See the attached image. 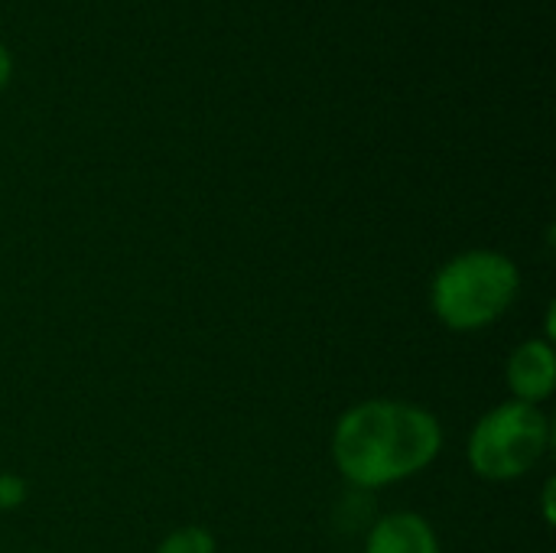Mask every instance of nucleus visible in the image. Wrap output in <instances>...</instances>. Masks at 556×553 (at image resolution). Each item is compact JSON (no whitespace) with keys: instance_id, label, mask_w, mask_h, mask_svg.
<instances>
[{"instance_id":"nucleus-1","label":"nucleus","mask_w":556,"mask_h":553,"mask_svg":"<svg viewBox=\"0 0 556 553\" xmlns=\"http://www.w3.org/2000/svg\"><path fill=\"white\" fill-rule=\"evenodd\" d=\"M446 433L433 411L397 398H368L339 414L329 456L355 492H381L424 476L443 453Z\"/></svg>"},{"instance_id":"nucleus-2","label":"nucleus","mask_w":556,"mask_h":553,"mask_svg":"<svg viewBox=\"0 0 556 553\" xmlns=\"http://www.w3.org/2000/svg\"><path fill=\"white\" fill-rule=\"evenodd\" d=\"M521 267L495 248H469L446 257L430 280V310L456 336L482 332L502 323L521 297Z\"/></svg>"},{"instance_id":"nucleus-3","label":"nucleus","mask_w":556,"mask_h":553,"mask_svg":"<svg viewBox=\"0 0 556 553\" xmlns=\"http://www.w3.org/2000/svg\"><path fill=\"white\" fill-rule=\"evenodd\" d=\"M554 447V420L544 407L502 401L489 407L466 437V466L482 482H518L544 463Z\"/></svg>"},{"instance_id":"nucleus-4","label":"nucleus","mask_w":556,"mask_h":553,"mask_svg":"<svg viewBox=\"0 0 556 553\" xmlns=\"http://www.w3.org/2000/svg\"><path fill=\"white\" fill-rule=\"evenodd\" d=\"M505 385L511 401L544 407L556 388V349L544 336L525 339L511 349L505 362Z\"/></svg>"},{"instance_id":"nucleus-5","label":"nucleus","mask_w":556,"mask_h":553,"mask_svg":"<svg viewBox=\"0 0 556 553\" xmlns=\"http://www.w3.org/2000/svg\"><path fill=\"white\" fill-rule=\"evenodd\" d=\"M362 553H443L433 521L420 512H388L365 531Z\"/></svg>"},{"instance_id":"nucleus-6","label":"nucleus","mask_w":556,"mask_h":553,"mask_svg":"<svg viewBox=\"0 0 556 553\" xmlns=\"http://www.w3.org/2000/svg\"><path fill=\"white\" fill-rule=\"evenodd\" d=\"M153 553H218V538L205 525H179L156 544Z\"/></svg>"},{"instance_id":"nucleus-7","label":"nucleus","mask_w":556,"mask_h":553,"mask_svg":"<svg viewBox=\"0 0 556 553\" xmlns=\"http://www.w3.org/2000/svg\"><path fill=\"white\" fill-rule=\"evenodd\" d=\"M29 499V486L16 473H0V512H16Z\"/></svg>"},{"instance_id":"nucleus-8","label":"nucleus","mask_w":556,"mask_h":553,"mask_svg":"<svg viewBox=\"0 0 556 553\" xmlns=\"http://www.w3.org/2000/svg\"><path fill=\"white\" fill-rule=\"evenodd\" d=\"M554 492H556V482L554 479H547V482H544V489H541V512H544V525H547V528L556 521Z\"/></svg>"},{"instance_id":"nucleus-9","label":"nucleus","mask_w":556,"mask_h":553,"mask_svg":"<svg viewBox=\"0 0 556 553\" xmlns=\"http://www.w3.org/2000/svg\"><path fill=\"white\" fill-rule=\"evenodd\" d=\"M10 78H13V55H10V49L0 42V91L10 85Z\"/></svg>"}]
</instances>
